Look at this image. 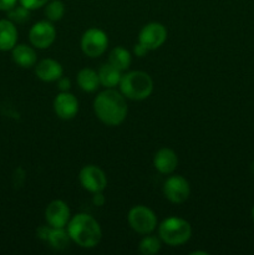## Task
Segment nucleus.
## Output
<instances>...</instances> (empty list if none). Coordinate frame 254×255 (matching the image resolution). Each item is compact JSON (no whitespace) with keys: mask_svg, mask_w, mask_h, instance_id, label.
Instances as JSON below:
<instances>
[{"mask_svg":"<svg viewBox=\"0 0 254 255\" xmlns=\"http://www.w3.org/2000/svg\"><path fill=\"white\" fill-rule=\"evenodd\" d=\"M94 112L106 126H120L128 114L127 99L117 90L106 89L95 97Z\"/></svg>","mask_w":254,"mask_h":255,"instance_id":"1","label":"nucleus"},{"mask_svg":"<svg viewBox=\"0 0 254 255\" xmlns=\"http://www.w3.org/2000/svg\"><path fill=\"white\" fill-rule=\"evenodd\" d=\"M66 229L72 243L84 249L95 248L102 239L101 226L87 213H77L71 217Z\"/></svg>","mask_w":254,"mask_h":255,"instance_id":"2","label":"nucleus"},{"mask_svg":"<svg viewBox=\"0 0 254 255\" xmlns=\"http://www.w3.org/2000/svg\"><path fill=\"white\" fill-rule=\"evenodd\" d=\"M120 92L131 101H143L153 92V80L141 70L125 72L120 81Z\"/></svg>","mask_w":254,"mask_h":255,"instance_id":"3","label":"nucleus"},{"mask_svg":"<svg viewBox=\"0 0 254 255\" xmlns=\"http://www.w3.org/2000/svg\"><path fill=\"white\" fill-rule=\"evenodd\" d=\"M157 231L162 243L169 247L183 246L192 237L191 224L181 217H168L163 219L157 226Z\"/></svg>","mask_w":254,"mask_h":255,"instance_id":"4","label":"nucleus"},{"mask_svg":"<svg viewBox=\"0 0 254 255\" xmlns=\"http://www.w3.org/2000/svg\"><path fill=\"white\" fill-rule=\"evenodd\" d=\"M127 222L132 231L141 236L153 233L158 226L156 213L143 204H138L129 209L128 214H127Z\"/></svg>","mask_w":254,"mask_h":255,"instance_id":"5","label":"nucleus"},{"mask_svg":"<svg viewBox=\"0 0 254 255\" xmlns=\"http://www.w3.org/2000/svg\"><path fill=\"white\" fill-rule=\"evenodd\" d=\"M81 50L87 57L96 59L106 52L109 46V36L99 27H90L81 36Z\"/></svg>","mask_w":254,"mask_h":255,"instance_id":"6","label":"nucleus"},{"mask_svg":"<svg viewBox=\"0 0 254 255\" xmlns=\"http://www.w3.org/2000/svg\"><path fill=\"white\" fill-rule=\"evenodd\" d=\"M55 40H56V27L49 20H40L30 27L29 41L35 49H49Z\"/></svg>","mask_w":254,"mask_h":255,"instance_id":"7","label":"nucleus"},{"mask_svg":"<svg viewBox=\"0 0 254 255\" xmlns=\"http://www.w3.org/2000/svg\"><path fill=\"white\" fill-rule=\"evenodd\" d=\"M163 196L173 204H182L191 196V186L184 177L179 174L169 176L163 183Z\"/></svg>","mask_w":254,"mask_h":255,"instance_id":"8","label":"nucleus"},{"mask_svg":"<svg viewBox=\"0 0 254 255\" xmlns=\"http://www.w3.org/2000/svg\"><path fill=\"white\" fill-rule=\"evenodd\" d=\"M79 182L82 188L90 193L104 192L107 187L106 173L95 164H86L80 169Z\"/></svg>","mask_w":254,"mask_h":255,"instance_id":"9","label":"nucleus"},{"mask_svg":"<svg viewBox=\"0 0 254 255\" xmlns=\"http://www.w3.org/2000/svg\"><path fill=\"white\" fill-rule=\"evenodd\" d=\"M167 40V29L163 24L157 21L148 22L139 30L138 42L147 47L149 51L159 49Z\"/></svg>","mask_w":254,"mask_h":255,"instance_id":"10","label":"nucleus"},{"mask_svg":"<svg viewBox=\"0 0 254 255\" xmlns=\"http://www.w3.org/2000/svg\"><path fill=\"white\" fill-rule=\"evenodd\" d=\"M45 219L52 228H66L71 219V212L66 202L62 199H54L45 209Z\"/></svg>","mask_w":254,"mask_h":255,"instance_id":"11","label":"nucleus"},{"mask_svg":"<svg viewBox=\"0 0 254 255\" xmlns=\"http://www.w3.org/2000/svg\"><path fill=\"white\" fill-rule=\"evenodd\" d=\"M52 107L59 119L65 120H72L77 115L80 109L79 100L76 99L74 94L69 91L60 92L52 102Z\"/></svg>","mask_w":254,"mask_h":255,"instance_id":"12","label":"nucleus"},{"mask_svg":"<svg viewBox=\"0 0 254 255\" xmlns=\"http://www.w3.org/2000/svg\"><path fill=\"white\" fill-rule=\"evenodd\" d=\"M35 74L37 79L44 82H56L64 75V67L57 60L42 59L35 65Z\"/></svg>","mask_w":254,"mask_h":255,"instance_id":"13","label":"nucleus"},{"mask_svg":"<svg viewBox=\"0 0 254 255\" xmlns=\"http://www.w3.org/2000/svg\"><path fill=\"white\" fill-rule=\"evenodd\" d=\"M153 167L161 174H172L178 167V156L168 147H162L154 153Z\"/></svg>","mask_w":254,"mask_h":255,"instance_id":"14","label":"nucleus"},{"mask_svg":"<svg viewBox=\"0 0 254 255\" xmlns=\"http://www.w3.org/2000/svg\"><path fill=\"white\" fill-rule=\"evenodd\" d=\"M11 59L19 67L30 69L36 65L37 55L32 45L16 44L11 50Z\"/></svg>","mask_w":254,"mask_h":255,"instance_id":"15","label":"nucleus"},{"mask_svg":"<svg viewBox=\"0 0 254 255\" xmlns=\"http://www.w3.org/2000/svg\"><path fill=\"white\" fill-rule=\"evenodd\" d=\"M16 25L6 19H0V51H11L17 44Z\"/></svg>","mask_w":254,"mask_h":255,"instance_id":"16","label":"nucleus"},{"mask_svg":"<svg viewBox=\"0 0 254 255\" xmlns=\"http://www.w3.org/2000/svg\"><path fill=\"white\" fill-rule=\"evenodd\" d=\"M97 74H99L100 85L101 86H104L105 89H115V87L120 85L124 72L121 70L116 69L115 66H112L110 62H106V64L100 66Z\"/></svg>","mask_w":254,"mask_h":255,"instance_id":"17","label":"nucleus"},{"mask_svg":"<svg viewBox=\"0 0 254 255\" xmlns=\"http://www.w3.org/2000/svg\"><path fill=\"white\" fill-rule=\"evenodd\" d=\"M76 82L80 89L87 94L97 91V89L101 86L97 71L94 69H90V67H84L77 72Z\"/></svg>","mask_w":254,"mask_h":255,"instance_id":"18","label":"nucleus"},{"mask_svg":"<svg viewBox=\"0 0 254 255\" xmlns=\"http://www.w3.org/2000/svg\"><path fill=\"white\" fill-rule=\"evenodd\" d=\"M107 62H110L112 66H115L116 69L125 72L129 69V66H131L132 55L126 47L116 46L110 51L109 61Z\"/></svg>","mask_w":254,"mask_h":255,"instance_id":"19","label":"nucleus"},{"mask_svg":"<svg viewBox=\"0 0 254 255\" xmlns=\"http://www.w3.org/2000/svg\"><path fill=\"white\" fill-rule=\"evenodd\" d=\"M46 242L51 248L56 249V251H64L70 246L71 238H70L66 228H52L51 227V231H50Z\"/></svg>","mask_w":254,"mask_h":255,"instance_id":"20","label":"nucleus"},{"mask_svg":"<svg viewBox=\"0 0 254 255\" xmlns=\"http://www.w3.org/2000/svg\"><path fill=\"white\" fill-rule=\"evenodd\" d=\"M162 248V241L159 237L146 234L138 244V252L142 255H154L158 253Z\"/></svg>","mask_w":254,"mask_h":255,"instance_id":"21","label":"nucleus"},{"mask_svg":"<svg viewBox=\"0 0 254 255\" xmlns=\"http://www.w3.org/2000/svg\"><path fill=\"white\" fill-rule=\"evenodd\" d=\"M65 11H66V7H65V4L61 0H49L47 4L44 6L46 20L51 22L60 21L64 17Z\"/></svg>","mask_w":254,"mask_h":255,"instance_id":"22","label":"nucleus"},{"mask_svg":"<svg viewBox=\"0 0 254 255\" xmlns=\"http://www.w3.org/2000/svg\"><path fill=\"white\" fill-rule=\"evenodd\" d=\"M30 12H31V10H29L27 7L22 6L21 4L17 2L14 7H11L9 11H6V14H7V19L11 20V21L16 25V24H25V22L30 19Z\"/></svg>","mask_w":254,"mask_h":255,"instance_id":"23","label":"nucleus"},{"mask_svg":"<svg viewBox=\"0 0 254 255\" xmlns=\"http://www.w3.org/2000/svg\"><path fill=\"white\" fill-rule=\"evenodd\" d=\"M49 0H19V4H21L22 6L27 7L29 10H37L40 7H44L47 4Z\"/></svg>","mask_w":254,"mask_h":255,"instance_id":"24","label":"nucleus"},{"mask_svg":"<svg viewBox=\"0 0 254 255\" xmlns=\"http://www.w3.org/2000/svg\"><path fill=\"white\" fill-rule=\"evenodd\" d=\"M56 84H57V89L60 90V92L70 91V89H71V80H70L69 77H65L64 75L57 80Z\"/></svg>","mask_w":254,"mask_h":255,"instance_id":"25","label":"nucleus"},{"mask_svg":"<svg viewBox=\"0 0 254 255\" xmlns=\"http://www.w3.org/2000/svg\"><path fill=\"white\" fill-rule=\"evenodd\" d=\"M50 231H51V226H49V224H46V226L39 227V228H37V231H36L37 238L41 239V241H44V242H46L47 237H49V234H50Z\"/></svg>","mask_w":254,"mask_h":255,"instance_id":"26","label":"nucleus"},{"mask_svg":"<svg viewBox=\"0 0 254 255\" xmlns=\"http://www.w3.org/2000/svg\"><path fill=\"white\" fill-rule=\"evenodd\" d=\"M148 52H149V50L147 49V47L144 46V45H142L141 42H137V44L133 46V54H134V56H137V57H144L147 54H148Z\"/></svg>","mask_w":254,"mask_h":255,"instance_id":"27","label":"nucleus"},{"mask_svg":"<svg viewBox=\"0 0 254 255\" xmlns=\"http://www.w3.org/2000/svg\"><path fill=\"white\" fill-rule=\"evenodd\" d=\"M19 2V0H0V11H9Z\"/></svg>","mask_w":254,"mask_h":255,"instance_id":"28","label":"nucleus"},{"mask_svg":"<svg viewBox=\"0 0 254 255\" xmlns=\"http://www.w3.org/2000/svg\"><path fill=\"white\" fill-rule=\"evenodd\" d=\"M105 196L102 192H97V193H92V203L97 207H101L105 204Z\"/></svg>","mask_w":254,"mask_h":255,"instance_id":"29","label":"nucleus"},{"mask_svg":"<svg viewBox=\"0 0 254 255\" xmlns=\"http://www.w3.org/2000/svg\"><path fill=\"white\" fill-rule=\"evenodd\" d=\"M194 254H203V255H208V253H206V252H199V251H197V252H192L191 253V255H194Z\"/></svg>","mask_w":254,"mask_h":255,"instance_id":"30","label":"nucleus"},{"mask_svg":"<svg viewBox=\"0 0 254 255\" xmlns=\"http://www.w3.org/2000/svg\"><path fill=\"white\" fill-rule=\"evenodd\" d=\"M251 171H252V173H253V176H254V161L252 162V164H251Z\"/></svg>","mask_w":254,"mask_h":255,"instance_id":"31","label":"nucleus"},{"mask_svg":"<svg viewBox=\"0 0 254 255\" xmlns=\"http://www.w3.org/2000/svg\"><path fill=\"white\" fill-rule=\"evenodd\" d=\"M252 219H253V222H254V206H253V208H252Z\"/></svg>","mask_w":254,"mask_h":255,"instance_id":"32","label":"nucleus"}]
</instances>
